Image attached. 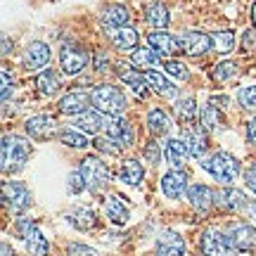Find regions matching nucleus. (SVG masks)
I'll use <instances>...</instances> for the list:
<instances>
[{"mask_svg":"<svg viewBox=\"0 0 256 256\" xmlns=\"http://www.w3.org/2000/svg\"><path fill=\"white\" fill-rule=\"evenodd\" d=\"M31 152H34V147H31L26 138L14 136V133H5L2 136V145H0L2 171L5 174H19L31 159Z\"/></svg>","mask_w":256,"mask_h":256,"instance_id":"nucleus-1","label":"nucleus"},{"mask_svg":"<svg viewBox=\"0 0 256 256\" xmlns=\"http://www.w3.org/2000/svg\"><path fill=\"white\" fill-rule=\"evenodd\" d=\"M202 168L220 185V188H230V185L238 180L240 176V162L235 154L230 152H214L211 156L202 159Z\"/></svg>","mask_w":256,"mask_h":256,"instance_id":"nucleus-2","label":"nucleus"},{"mask_svg":"<svg viewBox=\"0 0 256 256\" xmlns=\"http://www.w3.org/2000/svg\"><path fill=\"white\" fill-rule=\"evenodd\" d=\"M92 107L107 116H121L128 110V98L126 92L121 90L119 86L114 83H100L90 90Z\"/></svg>","mask_w":256,"mask_h":256,"instance_id":"nucleus-3","label":"nucleus"},{"mask_svg":"<svg viewBox=\"0 0 256 256\" xmlns=\"http://www.w3.org/2000/svg\"><path fill=\"white\" fill-rule=\"evenodd\" d=\"M78 171H81L83 178H86L88 192H100L102 188H107V183L112 180V168L95 154L83 156L81 164H78Z\"/></svg>","mask_w":256,"mask_h":256,"instance_id":"nucleus-4","label":"nucleus"},{"mask_svg":"<svg viewBox=\"0 0 256 256\" xmlns=\"http://www.w3.org/2000/svg\"><path fill=\"white\" fill-rule=\"evenodd\" d=\"M197 247L204 256H230L235 252L232 247V240H230L228 230H220V228H206L200 235V242Z\"/></svg>","mask_w":256,"mask_h":256,"instance_id":"nucleus-5","label":"nucleus"},{"mask_svg":"<svg viewBox=\"0 0 256 256\" xmlns=\"http://www.w3.org/2000/svg\"><path fill=\"white\" fill-rule=\"evenodd\" d=\"M2 204L12 214H22L34 204V192L22 180H5L2 183Z\"/></svg>","mask_w":256,"mask_h":256,"instance_id":"nucleus-6","label":"nucleus"},{"mask_svg":"<svg viewBox=\"0 0 256 256\" xmlns=\"http://www.w3.org/2000/svg\"><path fill=\"white\" fill-rule=\"evenodd\" d=\"M14 230H17L19 238L24 240L26 252L31 256H48L50 254V242H48L46 235L40 232V228H38L31 218H19Z\"/></svg>","mask_w":256,"mask_h":256,"instance_id":"nucleus-7","label":"nucleus"},{"mask_svg":"<svg viewBox=\"0 0 256 256\" xmlns=\"http://www.w3.org/2000/svg\"><path fill=\"white\" fill-rule=\"evenodd\" d=\"M92 62V57L88 55V50L76 43H66L60 50V66L66 76H78V74Z\"/></svg>","mask_w":256,"mask_h":256,"instance_id":"nucleus-8","label":"nucleus"},{"mask_svg":"<svg viewBox=\"0 0 256 256\" xmlns=\"http://www.w3.org/2000/svg\"><path fill=\"white\" fill-rule=\"evenodd\" d=\"M52 60V48L43 43V40H31L26 46V50L22 52V66L31 72H43L48 69V64Z\"/></svg>","mask_w":256,"mask_h":256,"instance_id":"nucleus-9","label":"nucleus"},{"mask_svg":"<svg viewBox=\"0 0 256 256\" xmlns=\"http://www.w3.org/2000/svg\"><path fill=\"white\" fill-rule=\"evenodd\" d=\"M178 46H180V52H185V55L200 57L214 50V38H211V34H204V31H183L178 36Z\"/></svg>","mask_w":256,"mask_h":256,"instance_id":"nucleus-10","label":"nucleus"},{"mask_svg":"<svg viewBox=\"0 0 256 256\" xmlns=\"http://www.w3.org/2000/svg\"><path fill=\"white\" fill-rule=\"evenodd\" d=\"M185 240L180 232H176V230L166 228L162 230L154 240V256H185Z\"/></svg>","mask_w":256,"mask_h":256,"instance_id":"nucleus-11","label":"nucleus"},{"mask_svg":"<svg viewBox=\"0 0 256 256\" xmlns=\"http://www.w3.org/2000/svg\"><path fill=\"white\" fill-rule=\"evenodd\" d=\"M159 188L164 192V197L168 200H180L183 194H188V171L185 168H171L168 174L162 176L159 180Z\"/></svg>","mask_w":256,"mask_h":256,"instance_id":"nucleus-12","label":"nucleus"},{"mask_svg":"<svg viewBox=\"0 0 256 256\" xmlns=\"http://www.w3.org/2000/svg\"><path fill=\"white\" fill-rule=\"evenodd\" d=\"M252 202L247 200V194L238 188H218L216 190V206L223 211H230V214H238V211H247Z\"/></svg>","mask_w":256,"mask_h":256,"instance_id":"nucleus-13","label":"nucleus"},{"mask_svg":"<svg viewBox=\"0 0 256 256\" xmlns=\"http://www.w3.org/2000/svg\"><path fill=\"white\" fill-rule=\"evenodd\" d=\"M90 107H92V100H90L88 92L72 90L60 100L57 112L64 114V116H74V119H76V116H81V114H86V112H90Z\"/></svg>","mask_w":256,"mask_h":256,"instance_id":"nucleus-14","label":"nucleus"},{"mask_svg":"<svg viewBox=\"0 0 256 256\" xmlns=\"http://www.w3.org/2000/svg\"><path fill=\"white\" fill-rule=\"evenodd\" d=\"M147 46L162 57V62H164V60H174V55L180 52L178 36H171L168 31H152V34L147 36Z\"/></svg>","mask_w":256,"mask_h":256,"instance_id":"nucleus-15","label":"nucleus"},{"mask_svg":"<svg viewBox=\"0 0 256 256\" xmlns=\"http://www.w3.org/2000/svg\"><path fill=\"white\" fill-rule=\"evenodd\" d=\"M183 142L188 145V152H190L192 159H197L202 162L204 154H206V150H209V133L204 130L202 126H188L183 130Z\"/></svg>","mask_w":256,"mask_h":256,"instance_id":"nucleus-16","label":"nucleus"},{"mask_svg":"<svg viewBox=\"0 0 256 256\" xmlns=\"http://www.w3.org/2000/svg\"><path fill=\"white\" fill-rule=\"evenodd\" d=\"M133 19V12L126 8V5H119V2H112V5H104L100 12V22L102 26H107L110 31H116V28H124L130 24Z\"/></svg>","mask_w":256,"mask_h":256,"instance_id":"nucleus-17","label":"nucleus"},{"mask_svg":"<svg viewBox=\"0 0 256 256\" xmlns=\"http://www.w3.org/2000/svg\"><path fill=\"white\" fill-rule=\"evenodd\" d=\"M235 252H256V226L252 223H235L228 230Z\"/></svg>","mask_w":256,"mask_h":256,"instance_id":"nucleus-18","label":"nucleus"},{"mask_svg":"<svg viewBox=\"0 0 256 256\" xmlns=\"http://www.w3.org/2000/svg\"><path fill=\"white\" fill-rule=\"evenodd\" d=\"M24 130H26V136L31 140H48L57 130V121L50 114H36V116L26 119Z\"/></svg>","mask_w":256,"mask_h":256,"instance_id":"nucleus-19","label":"nucleus"},{"mask_svg":"<svg viewBox=\"0 0 256 256\" xmlns=\"http://www.w3.org/2000/svg\"><path fill=\"white\" fill-rule=\"evenodd\" d=\"M188 202H190V206L194 211H209L214 204H216V192L211 190L209 185L204 183H192L190 188H188Z\"/></svg>","mask_w":256,"mask_h":256,"instance_id":"nucleus-20","label":"nucleus"},{"mask_svg":"<svg viewBox=\"0 0 256 256\" xmlns=\"http://www.w3.org/2000/svg\"><path fill=\"white\" fill-rule=\"evenodd\" d=\"M142 74H145V78H147V86H150L156 95H162V98H166V100H174V98H178V88H176V83L171 81L164 72L147 69V72H142Z\"/></svg>","mask_w":256,"mask_h":256,"instance_id":"nucleus-21","label":"nucleus"},{"mask_svg":"<svg viewBox=\"0 0 256 256\" xmlns=\"http://www.w3.org/2000/svg\"><path fill=\"white\" fill-rule=\"evenodd\" d=\"M107 124H110V116L98 110H90L74 119V126H78V130H83L86 136H98L102 128H107Z\"/></svg>","mask_w":256,"mask_h":256,"instance_id":"nucleus-22","label":"nucleus"},{"mask_svg":"<svg viewBox=\"0 0 256 256\" xmlns=\"http://www.w3.org/2000/svg\"><path fill=\"white\" fill-rule=\"evenodd\" d=\"M162 150H164L166 164L171 166V168H183L185 159L190 156V152H188V145L183 142V138H168L164 145H162Z\"/></svg>","mask_w":256,"mask_h":256,"instance_id":"nucleus-23","label":"nucleus"},{"mask_svg":"<svg viewBox=\"0 0 256 256\" xmlns=\"http://www.w3.org/2000/svg\"><path fill=\"white\" fill-rule=\"evenodd\" d=\"M145 124H147V130H150L154 138L166 136V133L171 130V126H174L171 116H168L162 107H150L145 114Z\"/></svg>","mask_w":256,"mask_h":256,"instance_id":"nucleus-24","label":"nucleus"},{"mask_svg":"<svg viewBox=\"0 0 256 256\" xmlns=\"http://www.w3.org/2000/svg\"><path fill=\"white\" fill-rule=\"evenodd\" d=\"M174 116H176V121H178L183 128L194 126V121L200 119V107H197V100H194L192 95H185L183 100L176 102Z\"/></svg>","mask_w":256,"mask_h":256,"instance_id":"nucleus-25","label":"nucleus"},{"mask_svg":"<svg viewBox=\"0 0 256 256\" xmlns=\"http://www.w3.org/2000/svg\"><path fill=\"white\" fill-rule=\"evenodd\" d=\"M107 136H112L114 140H119L124 147H130L136 142V130H133V126H130L124 116H110Z\"/></svg>","mask_w":256,"mask_h":256,"instance_id":"nucleus-26","label":"nucleus"},{"mask_svg":"<svg viewBox=\"0 0 256 256\" xmlns=\"http://www.w3.org/2000/svg\"><path fill=\"white\" fill-rule=\"evenodd\" d=\"M116 178H119L124 185L136 188V185H140L142 183V178H145V166L140 164L138 159H124V162L119 164Z\"/></svg>","mask_w":256,"mask_h":256,"instance_id":"nucleus-27","label":"nucleus"},{"mask_svg":"<svg viewBox=\"0 0 256 256\" xmlns=\"http://www.w3.org/2000/svg\"><path fill=\"white\" fill-rule=\"evenodd\" d=\"M104 214H107V220H112L114 226H126L128 218H130V211H128L126 202L121 200L119 194H107Z\"/></svg>","mask_w":256,"mask_h":256,"instance_id":"nucleus-28","label":"nucleus"},{"mask_svg":"<svg viewBox=\"0 0 256 256\" xmlns=\"http://www.w3.org/2000/svg\"><path fill=\"white\" fill-rule=\"evenodd\" d=\"M36 88L43 98H55L62 90V81H60V74L55 69H43L36 76Z\"/></svg>","mask_w":256,"mask_h":256,"instance_id":"nucleus-29","label":"nucleus"},{"mask_svg":"<svg viewBox=\"0 0 256 256\" xmlns=\"http://www.w3.org/2000/svg\"><path fill=\"white\" fill-rule=\"evenodd\" d=\"M66 223L76 230H90L98 226V216L88 206H74L72 211H66Z\"/></svg>","mask_w":256,"mask_h":256,"instance_id":"nucleus-30","label":"nucleus"},{"mask_svg":"<svg viewBox=\"0 0 256 256\" xmlns=\"http://www.w3.org/2000/svg\"><path fill=\"white\" fill-rule=\"evenodd\" d=\"M110 40L112 46L126 52V50H136L138 43H140V36L133 26H124V28H116V31H110Z\"/></svg>","mask_w":256,"mask_h":256,"instance_id":"nucleus-31","label":"nucleus"},{"mask_svg":"<svg viewBox=\"0 0 256 256\" xmlns=\"http://www.w3.org/2000/svg\"><path fill=\"white\" fill-rule=\"evenodd\" d=\"M200 126L206 130V133H214V130H218L223 128V116H220V110L216 104H202L200 107Z\"/></svg>","mask_w":256,"mask_h":256,"instance_id":"nucleus-32","label":"nucleus"},{"mask_svg":"<svg viewBox=\"0 0 256 256\" xmlns=\"http://www.w3.org/2000/svg\"><path fill=\"white\" fill-rule=\"evenodd\" d=\"M145 19L150 26L154 28H166L168 26V10H166L164 2H156V0H152V2H147L145 5Z\"/></svg>","mask_w":256,"mask_h":256,"instance_id":"nucleus-33","label":"nucleus"},{"mask_svg":"<svg viewBox=\"0 0 256 256\" xmlns=\"http://www.w3.org/2000/svg\"><path fill=\"white\" fill-rule=\"evenodd\" d=\"M57 140L62 142L64 147H72V150H83L88 147V136L83 130H74V128H60L57 130Z\"/></svg>","mask_w":256,"mask_h":256,"instance_id":"nucleus-34","label":"nucleus"},{"mask_svg":"<svg viewBox=\"0 0 256 256\" xmlns=\"http://www.w3.org/2000/svg\"><path fill=\"white\" fill-rule=\"evenodd\" d=\"M121 76V81L126 83L128 88H133V90L138 92V95H140V98H145L147 92V88H150V86H147V78H145V74H140V72H136V69H126V72H124V69H119V72H116Z\"/></svg>","mask_w":256,"mask_h":256,"instance_id":"nucleus-35","label":"nucleus"},{"mask_svg":"<svg viewBox=\"0 0 256 256\" xmlns=\"http://www.w3.org/2000/svg\"><path fill=\"white\" fill-rule=\"evenodd\" d=\"M159 62H162V57L156 55L150 46L147 48H136V50L130 52V64H133V66H140V69H145V72L147 69H152V66L159 64Z\"/></svg>","mask_w":256,"mask_h":256,"instance_id":"nucleus-36","label":"nucleus"},{"mask_svg":"<svg viewBox=\"0 0 256 256\" xmlns=\"http://www.w3.org/2000/svg\"><path fill=\"white\" fill-rule=\"evenodd\" d=\"M92 147H95L100 154H107V156H119L121 152L126 150L119 140H114L112 136H98L95 138V142H92Z\"/></svg>","mask_w":256,"mask_h":256,"instance_id":"nucleus-37","label":"nucleus"},{"mask_svg":"<svg viewBox=\"0 0 256 256\" xmlns=\"http://www.w3.org/2000/svg\"><path fill=\"white\" fill-rule=\"evenodd\" d=\"M211 38H214V50L220 52V55H228V52L235 50V34L228 31V28H223V31H214Z\"/></svg>","mask_w":256,"mask_h":256,"instance_id":"nucleus-38","label":"nucleus"},{"mask_svg":"<svg viewBox=\"0 0 256 256\" xmlns=\"http://www.w3.org/2000/svg\"><path fill=\"white\" fill-rule=\"evenodd\" d=\"M238 62H218L214 66V72H211V78L216 83H226L230 78H235L238 76Z\"/></svg>","mask_w":256,"mask_h":256,"instance_id":"nucleus-39","label":"nucleus"},{"mask_svg":"<svg viewBox=\"0 0 256 256\" xmlns=\"http://www.w3.org/2000/svg\"><path fill=\"white\" fill-rule=\"evenodd\" d=\"M238 104L244 112H256V86H244V88H240Z\"/></svg>","mask_w":256,"mask_h":256,"instance_id":"nucleus-40","label":"nucleus"},{"mask_svg":"<svg viewBox=\"0 0 256 256\" xmlns=\"http://www.w3.org/2000/svg\"><path fill=\"white\" fill-rule=\"evenodd\" d=\"M162 66H164V74H168V76L183 78V81H188V78H190V69H188V64L178 62V60H164V62H162Z\"/></svg>","mask_w":256,"mask_h":256,"instance_id":"nucleus-41","label":"nucleus"},{"mask_svg":"<svg viewBox=\"0 0 256 256\" xmlns=\"http://www.w3.org/2000/svg\"><path fill=\"white\" fill-rule=\"evenodd\" d=\"M83 190H88V188H86V178H83V174L76 168V171H72V174L66 176V192H69V194H81Z\"/></svg>","mask_w":256,"mask_h":256,"instance_id":"nucleus-42","label":"nucleus"},{"mask_svg":"<svg viewBox=\"0 0 256 256\" xmlns=\"http://www.w3.org/2000/svg\"><path fill=\"white\" fill-rule=\"evenodd\" d=\"M162 154H164V150H162V145H156V142H145L142 145V159H145L147 164H159V159H162Z\"/></svg>","mask_w":256,"mask_h":256,"instance_id":"nucleus-43","label":"nucleus"},{"mask_svg":"<svg viewBox=\"0 0 256 256\" xmlns=\"http://www.w3.org/2000/svg\"><path fill=\"white\" fill-rule=\"evenodd\" d=\"M110 66H112V60L107 55V50H95L92 52V69L95 72L104 74V72H110Z\"/></svg>","mask_w":256,"mask_h":256,"instance_id":"nucleus-44","label":"nucleus"},{"mask_svg":"<svg viewBox=\"0 0 256 256\" xmlns=\"http://www.w3.org/2000/svg\"><path fill=\"white\" fill-rule=\"evenodd\" d=\"M69 256H102L98 249L88 247V244H81V242H72L69 247H66Z\"/></svg>","mask_w":256,"mask_h":256,"instance_id":"nucleus-45","label":"nucleus"},{"mask_svg":"<svg viewBox=\"0 0 256 256\" xmlns=\"http://www.w3.org/2000/svg\"><path fill=\"white\" fill-rule=\"evenodd\" d=\"M12 92H14V78L10 76V69H2V102L5 104H8Z\"/></svg>","mask_w":256,"mask_h":256,"instance_id":"nucleus-46","label":"nucleus"},{"mask_svg":"<svg viewBox=\"0 0 256 256\" xmlns=\"http://www.w3.org/2000/svg\"><path fill=\"white\" fill-rule=\"evenodd\" d=\"M244 185H247V190H252L256 194V162L244 168Z\"/></svg>","mask_w":256,"mask_h":256,"instance_id":"nucleus-47","label":"nucleus"},{"mask_svg":"<svg viewBox=\"0 0 256 256\" xmlns=\"http://www.w3.org/2000/svg\"><path fill=\"white\" fill-rule=\"evenodd\" d=\"M256 46V31H244V36H242V50H254Z\"/></svg>","mask_w":256,"mask_h":256,"instance_id":"nucleus-48","label":"nucleus"},{"mask_svg":"<svg viewBox=\"0 0 256 256\" xmlns=\"http://www.w3.org/2000/svg\"><path fill=\"white\" fill-rule=\"evenodd\" d=\"M247 140H249V145L256 147V116L247 124Z\"/></svg>","mask_w":256,"mask_h":256,"instance_id":"nucleus-49","label":"nucleus"},{"mask_svg":"<svg viewBox=\"0 0 256 256\" xmlns=\"http://www.w3.org/2000/svg\"><path fill=\"white\" fill-rule=\"evenodd\" d=\"M0 252H2V256H17V254H14V249L10 247L8 240H2V244H0Z\"/></svg>","mask_w":256,"mask_h":256,"instance_id":"nucleus-50","label":"nucleus"},{"mask_svg":"<svg viewBox=\"0 0 256 256\" xmlns=\"http://www.w3.org/2000/svg\"><path fill=\"white\" fill-rule=\"evenodd\" d=\"M247 214H249V218H252V220H256V202H252V204H249Z\"/></svg>","mask_w":256,"mask_h":256,"instance_id":"nucleus-51","label":"nucleus"},{"mask_svg":"<svg viewBox=\"0 0 256 256\" xmlns=\"http://www.w3.org/2000/svg\"><path fill=\"white\" fill-rule=\"evenodd\" d=\"M2 55H10V38L2 36Z\"/></svg>","mask_w":256,"mask_h":256,"instance_id":"nucleus-52","label":"nucleus"},{"mask_svg":"<svg viewBox=\"0 0 256 256\" xmlns=\"http://www.w3.org/2000/svg\"><path fill=\"white\" fill-rule=\"evenodd\" d=\"M252 22H254V26H256V2L252 5Z\"/></svg>","mask_w":256,"mask_h":256,"instance_id":"nucleus-53","label":"nucleus"},{"mask_svg":"<svg viewBox=\"0 0 256 256\" xmlns=\"http://www.w3.org/2000/svg\"><path fill=\"white\" fill-rule=\"evenodd\" d=\"M230 256H240V254H230Z\"/></svg>","mask_w":256,"mask_h":256,"instance_id":"nucleus-54","label":"nucleus"}]
</instances>
